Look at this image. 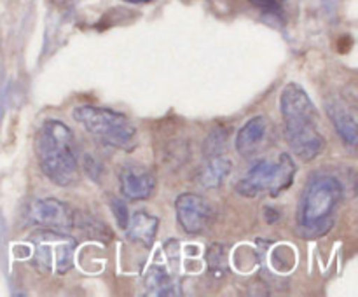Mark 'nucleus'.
<instances>
[{"label":"nucleus","mask_w":358,"mask_h":297,"mask_svg":"<svg viewBox=\"0 0 358 297\" xmlns=\"http://www.w3.org/2000/svg\"><path fill=\"white\" fill-rule=\"evenodd\" d=\"M280 107L287 142L294 154L303 161L320 156L325 149V140L318 131V112L306 91L296 82L287 84L282 91Z\"/></svg>","instance_id":"f257e3e1"},{"label":"nucleus","mask_w":358,"mask_h":297,"mask_svg":"<svg viewBox=\"0 0 358 297\" xmlns=\"http://www.w3.org/2000/svg\"><path fill=\"white\" fill-rule=\"evenodd\" d=\"M35 156L45 177L56 185H72L79 177L73 133L65 122L49 119L35 135Z\"/></svg>","instance_id":"f03ea898"},{"label":"nucleus","mask_w":358,"mask_h":297,"mask_svg":"<svg viewBox=\"0 0 358 297\" xmlns=\"http://www.w3.org/2000/svg\"><path fill=\"white\" fill-rule=\"evenodd\" d=\"M343 198L341 182L331 175L311 178L301 198L299 226L310 236H324L334 226V215Z\"/></svg>","instance_id":"7ed1b4c3"},{"label":"nucleus","mask_w":358,"mask_h":297,"mask_svg":"<svg viewBox=\"0 0 358 297\" xmlns=\"http://www.w3.org/2000/svg\"><path fill=\"white\" fill-rule=\"evenodd\" d=\"M73 119L87 129L100 143L131 152L136 147V128L126 115L103 107L83 105L72 112Z\"/></svg>","instance_id":"20e7f679"},{"label":"nucleus","mask_w":358,"mask_h":297,"mask_svg":"<svg viewBox=\"0 0 358 297\" xmlns=\"http://www.w3.org/2000/svg\"><path fill=\"white\" fill-rule=\"evenodd\" d=\"M34 264L44 275H65L73 264L76 240L62 231L42 229L30 238Z\"/></svg>","instance_id":"39448f33"},{"label":"nucleus","mask_w":358,"mask_h":297,"mask_svg":"<svg viewBox=\"0 0 358 297\" xmlns=\"http://www.w3.org/2000/svg\"><path fill=\"white\" fill-rule=\"evenodd\" d=\"M294 175H296V164L292 163V157L289 154H282L276 163L262 161L255 164L245 175V178L238 182L236 191L245 198H255L264 191H269L271 196H278L292 185Z\"/></svg>","instance_id":"423d86ee"},{"label":"nucleus","mask_w":358,"mask_h":297,"mask_svg":"<svg viewBox=\"0 0 358 297\" xmlns=\"http://www.w3.org/2000/svg\"><path fill=\"white\" fill-rule=\"evenodd\" d=\"M28 220L37 226L44 227V229L62 231L66 233L72 229L73 226V213L65 203L58 201V199L45 198L31 201L28 205Z\"/></svg>","instance_id":"0eeeda50"},{"label":"nucleus","mask_w":358,"mask_h":297,"mask_svg":"<svg viewBox=\"0 0 358 297\" xmlns=\"http://www.w3.org/2000/svg\"><path fill=\"white\" fill-rule=\"evenodd\" d=\"M175 210L180 226L191 234L203 233L212 222V208L208 201L199 194L192 192L180 194L175 201Z\"/></svg>","instance_id":"6e6552de"},{"label":"nucleus","mask_w":358,"mask_h":297,"mask_svg":"<svg viewBox=\"0 0 358 297\" xmlns=\"http://www.w3.org/2000/svg\"><path fill=\"white\" fill-rule=\"evenodd\" d=\"M121 192L131 201H142L150 198L156 189V177L152 170L142 164H128L119 171Z\"/></svg>","instance_id":"1a4fd4ad"},{"label":"nucleus","mask_w":358,"mask_h":297,"mask_svg":"<svg viewBox=\"0 0 358 297\" xmlns=\"http://www.w3.org/2000/svg\"><path fill=\"white\" fill-rule=\"evenodd\" d=\"M329 117L334 122L336 129L341 135L348 145H355L358 138V129H357V114L352 107H348L343 101H332L327 105Z\"/></svg>","instance_id":"9d476101"},{"label":"nucleus","mask_w":358,"mask_h":297,"mask_svg":"<svg viewBox=\"0 0 358 297\" xmlns=\"http://www.w3.org/2000/svg\"><path fill=\"white\" fill-rule=\"evenodd\" d=\"M266 138V119L262 115L252 117L236 136V150L243 157L254 156Z\"/></svg>","instance_id":"9b49d317"},{"label":"nucleus","mask_w":358,"mask_h":297,"mask_svg":"<svg viewBox=\"0 0 358 297\" xmlns=\"http://www.w3.org/2000/svg\"><path fill=\"white\" fill-rule=\"evenodd\" d=\"M128 238L135 243H140L142 247L150 248L154 240H156L157 227H159V219L154 215H149L145 212H136L131 217V222H128Z\"/></svg>","instance_id":"f8f14e48"},{"label":"nucleus","mask_w":358,"mask_h":297,"mask_svg":"<svg viewBox=\"0 0 358 297\" xmlns=\"http://www.w3.org/2000/svg\"><path fill=\"white\" fill-rule=\"evenodd\" d=\"M233 170V163H231L227 157L215 156L210 157L208 163L201 168L198 175L199 185L205 189H217L222 185V182L226 180L227 175Z\"/></svg>","instance_id":"ddd939ff"},{"label":"nucleus","mask_w":358,"mask_h":297,"mask_svg":"<svg viewBox=\"0 0 358 297\" xmlns=\"http://www.w3.org/2000/svg\"><path fill=\"white\" fill-rule=\"evenodd\" d=\"M147 292L150 296H171L173 294V283L171 278L161 268H150L145 276Z\"/></svg>","instance_id":"4468645a"},{"label":"nucleus","mask_w":358,"mask_h":297,"mask_svg":"<svg viewBox=\"0 0 358 297\" xmlns=\"http://www.w3.org/2000/svg\"><path fill=\"white\" fill-rule=\"evenodd\" d=\"M227 138H229V131L224 126H215L203 143V154L206 157L220 156V152L226 149Z\"/></svg>","instance_id":"2eb2a0df"},{"label":"nucleus","mask_w":358,"mask_h":297,"mask_svg":"<svg viewBox=\"0 0 358 297\" xmlns=\"http://www.w3.org/2000/svg\"><path fill=\"white\" fill-rule=\"evenodd\" d=\"M206 261H208V268L215 273V276H222L227 266V250L224 248V245H212L206 252Z\"/></svg>","instance_id":"dca6fc26"},{"label":"nucleus","mask_w":358,"mask_h":297,"mask_svg":"<svg viewBox=\"0 0 358 297\" xmlns=\"http://www.w3.org/2000/svg\"><path fill=\"white\" fill-rule=\"evenodd\" d=\"M110 208H112V213H114L115 220H117V226L121 227V229H126L129 222V215H128V206L124 205V201H121V199L117 198H112Z\"/></svg>","instance_id":"f3484780"},{"label":"nucleus","mask_w":358,"mask_h":297,"mask_svg":"<svg viewBox=\"0 0 358 297\" xmlns=\"http://www.w3.org/2000/svg\"><path fill=\"white\" fill-rule=\"evenodd\" d=\"M254 7L264 10L269 14H282L283 13V0H248Z\"/></svg>","instance_id":"a211bd4d"},{"label":"nucleus","mask_w":358,"mask_h":297,"mask_svg":"<svg viewBox=\"0 0 358 297\" xmlns=\"http://www.w3.org/2000/svg\"><path fill=\"white\" fill-rule=\"evenodd\" d=\"M84 168H86L87 175H90L91 178H94V180H100V164L96 163L94 159H91L90 156H86V159H84Z\"/></svg>","instance_id":"6ab92c4d"},{"label":"nucleus","mask_w":358,"mask_h":297,"mask_svg":"<svg viewBox=\"0 0 358 297\" xmlns=\"http://www.w3.org/2000/svg\"><path fill=\"white\" fill-rule=\"evenodd\" d=\"M278 217H280V213L276 212V210H273V208H266V219H268V222H269V224L276 222V220H278Z\"/></svg>","instance_id":"aec40b11"},{"label":"nucleus","mask_w":358,"mask_h":297,"mask_svg":"<svg viewBox=\"0 0 358 297\" xmlns=\"http://www.w3.org/2000/svg\"><path fill=\"white\" fill-rule=\"evenodd\" d=\"M124 2H129V3H147V2H152V0H124Z\"/></svg>","instance_id":"412c9836"},{"label":"nucleus","mask_w":358,"mask_h":297,"mask_svg":"<svg viewBox=\"0 0 358 297\" xmlns=\"http://www.w3.org/2000/svg\"><path fill=\"white\" fill-rule=\"evenodd\" d=\"M52 2H55L56 6H65V3H69L70 0H52Z\"/></svg>","instance_id":"4be33fe9"}]
</instances>
